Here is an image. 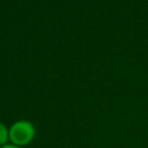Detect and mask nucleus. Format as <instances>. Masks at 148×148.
<instances>
[{
    "mask_svg": "<svg viewBox=\"0 0 148 148\" xmlns=\"http://www.w3.org/2000/svg\"><path fill=\"white\" fill-rule=\"evenodd\" d=\"M35 135V128L31 123L21 120L15 123L9 131V138L13 143L17 146L28 145Z\"/></svg>",
    "mask_w": 148,
    "mask_h": 148,
    "instance_id": "obj_1",
    "label": "nucleus"
},
{
    "mask_svg": "<svg viewBox=\"0 0 148 148\" xmlns=\"http://www.w3.org/2000/svg\"><path fill=\"white\" fill-rule=\"evenodd\" d=\"M8 135L9 133L7 132V128L5 127L3 124L0 123V146H5V143L8 140Z\"/></svg>",
    "mask_w": 148,
    "mask_h": 148,
    "instance_id": "obj_2",
    "label": "nucleus"
},
{
    "mask_svg": "<svg viewBox=\"0 0 148 148\" xmlns=\"http://www.w3.org/2000/svg\"><path fill=\"white\" fill-rule=\"evenodd\" d=\"M1 148H18V147H16V146H14V145H5V146H2Z\"/></svg>",
    "mask_w": 148,
    "mask_h": 148,
    "instance_id": "obj_3",
    "label": "nucleus"
}]
</instances>
